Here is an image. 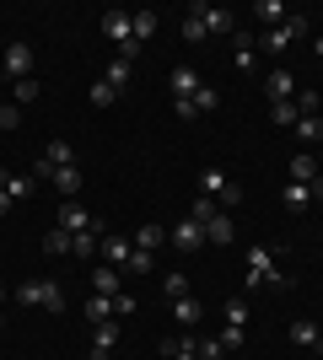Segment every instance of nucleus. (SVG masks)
<instances>
[{
    "label": "nucleus",
    "instance_id": "7c9ffc66",
    "mask_svg": "<svg viewBox=\"0 0 323 360\" xmlns=\"http://www.w3.org/2000/svg\"><path fill=\"white\" fill-rule=\"evenodd\" d=\"M129 70H135L129 60H113V65H108V75H103V81H108L113 91H124V86H129Z\"/></svg>",
    "mask_w": 323,
    "mask_h": 360
},
{
    "label": "nucleus",
    "instance_id": "1a4fd4ad",
    "mask_svg": "<svg viewBox=\"0 0 323 360\" xmlns=\"http://www.w3.org/2000/svg\"><path fill=\"white\" fill-rule=\"evenodd\" d=\"M0 70L11 75V81H27L32 75V49L27 44H6L0 49Z\"/></svg>",
    "mask_w": 323,
    "mask_h": 360
},
{
    "label": "nucleus",
    "instance_id": "a211bd4d",
    "mask_svg": "<svg viewBox=\"0 0 323 360\" xmlns=\"http://www.w3.org/2000/svg\"><path fill=\"white\" fill-rule=\"evenodd\" d=\"M312 178H323L318 156H312V150H296V156H291V183H312Z\"/></svg>",
    "mask_w": 323,
    "mask_h": 360
},
{
    "label": "nucleus",
    "instance_id": "c03bdc74",
    "mask_svg": "<svg viewBox=\"0 0 323 360\" xmlns=\"http://www.w3.org/2000/svg\"><path fill=\"white\" fill-rule=\"evenodd\" d=\"M129 269H135V274H151V253H140V248H135V258H129Z\"/></svg>",
    "mask_w": 323,
    "mask_h": 360
},
{
    "label": "nucleus",
    "instance_id": "79ce46f5",
    "mask_svg": "<svg viewBox=\"0 0 323 360\" xmlns=\"http://www.w3.org/2000/svg\"><path fill=\"white\" fill-rule=\"evenodd\" d=\"M11 91H16V103H38V81H11Z\"/></svg>",
    "mask_w": 323,
    "mask_h": 360
},
{
    "label": "nucleus",
    "instance_id": "c756f323",
    "mask_svg": "<svg viewBox=\"0 0 323 360\" xmlns=\"http://www.w3.org/2000/svg\"><path fill=\"white\" fill-rule=\"evenodd\" d=\"M44 162H54V167H70V162H76L70 140H49V146H44Z\"/></svg>",
    "mask_w": 323,
    "mask_h": 360
},
{
    "label": "nucleus",
    "instance_id": "412c9836",
    "mask_svg": "<svg viewBox=\"0 0 323 360\" xmlns=\"http://www.w3.org/2000/svg\"><path fill=\"white\" fill-rule=\"evenodd\" d=\"M49 183H54L65 199H76V188H81V167H76V162H70V167H54V178H49Z\"/></svg>",
    "mask_w": 323,
    "mask_h": 360
},
{
    "label": "nucleus",
    "instance_id": "c85d7f7f",
    "mask_svg": "<svg viewBox=\"0 0 323 360\" xmlns=\"http://www.w3.org/2000/svg\"><path fill=\"white\" fill-rule=\"evenodd\" d=\"M194 355H200V360H227L232 349L221 345V333H215V339H210V333H205V339H194Z\"/></svg>",
    "mask_w": 323,
    "mask_h": 360
},
{
    "label": "nucleus",
    "instance_id": "bb28decb",
    "mask_svg": "<svg viewBox=\"0 0 323 360\" xmlns=\"http://www.w3.org/2000/svg\"><path fill=\"white\" fill-rule=\"evenodd\" d=\"M97 242H103V226H92V231H76V237H70V253H76V258H92V253H97Z\"/></svg>",
    "mask_w": 323,
    "mask_h": 360
},
{
    "label": "nucleus",
    "instance_id": "09e8293b",
    "mask_svg": "<svg viewBox=\"0 0 323 360\" xmlns=\"http://www.w3.org/2000/svg\"><path fill=\"white\" fill-rule=\"evenodd\" d=\"M312 54H318V60H323V32H318V38H312Z\"/></svg>",
    "mask_w": 323,
    "mask_h": 360
},
{
    "label": "nucleus",
    "instance_id": "20e7f679",
    "mask_svg": "<svg viewBox=\"0 0 323 360\" xmlns=\"http://www.w3.org/2000/svg\"><path fill=\"white\" fill-rule=\"evenodd\" d=\"M103 38H113V44H119V60L135 65L140 44H135V16L129 11H103Z\"/></svg>",
    "mask_w": 323,
    "mask_h": 360
},
{
    "label": "nucleus",
    "instance_id": "2f4dec72",
    "mask_svg": "<svg viewBox=\"0 0 323 360\" xmlns=\"http://www.w3.org/2000/svg\"><path fill=\"white\" fill-rule=\"evenodd\" d=\"M44 253H49V258H65V253H70V231H60V226H54V231L44 237Z\"/></svg>",
    "mask_w": 323,
    "mask_h": 360
},
{
    "label": "nucleus",
    "instance_id": "f257e3e1",
    "mask_svg": "<svg viewBox=\"0 0 323 360\" xmlns=\"http://www.w3.org/2000/svg\"><path fill=\"white\" fill-rule=\"evenodd\" d=\"M259 285H270V290H286V285H291V274H280L275 253H270L264 242H253V248H248V290H259Z\"/></svg>",
    "mask_w": 323,
    "mask_h": 360
},
{
    "label": "nucleus",
    "instance_id": "e433bc0d",
    "mask_svg": "<svg viewBox=\"0 0 323 360\" xmlns=\"http://www.w3.org/2000/svg\"><path fill=\"white\" fill-rule=\"evenodd\" d=\"M312 113H323V97L318 91H296V119H312Z\"/></svg>",
    "mask_w": 323,
    "mask_h": 360
},
{
    "label": "nucleus",
    "instance_id": "7ed1b4c3",
    "mask_svg": "<svg viewBox=\"0 0 323 360\" xmlns=\"http://www.w3.org/2000/svg\"><path fill=\"white\" fill-rule=\"evenodd\" d=\"M308 32H312V16H296V11H291L286 22H280V27H270V32L259 38V49H270V54H286V49L302 44Z\"/></svg>",
    "mask_w": 323,
    "mask_h": 360
},
{
    "label": "nucleus",
    "instance_id": "9d476101",
    "mask_svg": "<svg viewBox=\"0 0 323 360\" xmlns=\"http://www.w3.org/2000/svg\"><path fill=\"white\" fill-rule=\"evenodd\" d=\"M97 253L113 264V269H129V258H135V242L119 237V231H103V242H97Z\"/></svg>",
    "mask_w": 323,
    "mask_h": 360
},
{
    "label": "nucleus",
    "instance_id": "dca6fc26",
    "mask_svg": "<svg viewBox=\"0 0 323 360\" xmlns=\"http://www.w3.org/2000/svg\"><path fill=\"white\" fill-rule=\"evenodd\" d=\"M194 11L205 16V32H237V16L221 11V6H194Z\"/></svg>",
    "mask_w": 323,
    "mask_h": 360
},
{
    "label": "nucleus",
    "instance_id": "864d4df0",
    "mask_svg": "<svg viewBox=\"0 0 323 360\" xmlns=\"http://www.w3.org/2000/svg\"><path fill=\"white\" fill-rule=\"evenodd\" d=\"M0 49H6V44H0Z\"/></svg>",
    "mask_w": 323,
    "mask_h": 360
},
{
    "label": "nucleus",
    "instance_id": "37998d69",
    "mask_svg": "<svg viewBox=\"0 0 323 360\" xmlns=\"http://www.w3.org/2000/svg\"><path fill=\"white\" fill-rule=\"evenodd\" d=\"M221 345H227L232 355H243V345H248V328H227V333H221Z\"/></svg>",
    "mask_w": 323,
    "mask_h": 360
},
{
    "label": "nucleus",
    "instance_id": "4c0bfd02",
    "mask_svg": "<svg viewBox=\"0 0 323 360\" xmlns=\"http://www.w3.org/2000/svg\"><path fill=\"white\" fill-rule=\"evenodd\" d=\"M184 38H189V44H205V38H210V32H205V16H200V11H189V16H184Z\"/></svg>",
    "mask_w": 323,
    "mask_h": 360
},
{
    "label": "nucleus",
    "instance_id": "3c124183",
    "mask_svg": "<svg viewBox=\"0 0 323 360\" xmlns=\"http://www.w3.org/2000/svg\"><path fill=\"white\" fill-rule=\"evenodd\" d=\"M318 349H323V328H318Z\"/></svg>",
    "mask_w": 323,
    "mask_h": 360
},
{
    "label": "nucleus",
    "instance_id": "cd10ccee",
    "mask_svg": "<svg viewBox=\"0 0 323 360\" xmlns=\"http://www.w3.org/2000/svg\"><path fill=\"white\" fill-rule=\"evenodd\" d=\"M92 290H97V296H119V269H113V264L92 269Z\"/></svg>",
    "mask_w": 323,
    "mask_h": 360
},
{
    "label": "nucleus",
    "instance_id": "603ef678",
    "mask_svg": "<svg viewBox=\"0 0 323 360\" xmlns=\"http://www.w3.org/2000/svg\"><path fill=\"white\" fill-rule=\"evenodd\" d=\"M0 328H6V317H0Z\"/></svg>",
    "mask_w": 323,
    "mask_h": 360
},
{
    "label": "nucleus",
    "instance_id": "72a5a7b5",
    "mask_svg": "<svg viewBox=\"0 0 323 360\" xmlns=\"http://www.w3.org/2000/svg\"><path fill=\"white\" fill-rule=\"evenodd\" d=\"M87 103H92V108H113V103H119V91L108 86V81H92V91H87Z\"/></svg>",
    "mask_w": 323,
    "mask_h": 360
},
{
    "label": "nucleus",
    "instance_id": "393cba45",
    "mask_svg": "<svg viewBox=\"0 0 323 360\" xmlns=\"http://www.w3.org/2000/svg\"><path fill=\"white\" fill-rule=\"evenodd\" d=\"M172 317H178L184 328H194V323H200V317H205V307H200V301H194V296H178V301H172Z\"/></svg>",
    "mask_w": 323,
    "mask_h": 360
},
{
    "label": "nucleus",
    "instance_id": "a19ab883",
    "mask_svg": "<svg viewBox=\"0 0 323 360\" xmlns=\"http://www.w3.org/2000/svg\"><path fill=\"white\" fill-rule=\"evenodd\" d=\"M215 210H221V205H215V199H210V194H200V199H194V210H189V215H194V221H200V226H205V221H210V215H215Z\"/></svg>",
    "mask_w": 323,
    "mask_h": 360
},
{
    "label": "nucleus",
    "instance_id": "4be33fe9",
    "mask_svg": "<svg viewBox=\"0 0 323 360\" xmlns=\"http://www.w3.org/2000/svg\"><path fill=\"white\" fill-rule=\"evenodd\" d=\"M0 194H11V199H32V178H22V172H6V167H0Z\"/></svg>",
    "mask_w": 323,
    "mask_h": 360
},
{
    "label": "nucleus",
    "instance_id": "5fc2aeb1",
    "mask_svg": "<svg viewBox=\"0 0 323 360\" xmlns=\"http://www.w3.org/2000/svg\"><path fill=\"white\" fill-rule=\"evenodd\" d=\"M237 360H243V355H237Z\"/></svg>",
    "mask_w": 323,
    "mask_h": 360
},
{
    "label": "nucleus",
    "instance_id": "f704fd0d",
    "mask_svg": "<svg viewBox=\"0 0 323 360\" xmlns=\"http://www.w3.org/2000/svg\"><path fill=\"white\" fill-rule=\"evenodd\" d=\"M215 108H221V91H215L210 81H205V86L194 91V113H215Z\"/></svg>",
    "mask_w": 323,
    "mask_h": 360
},
{
    "label": "nucleus",
    "instance_id": "423d86ee",
    "mask_svg": "<svg viewBox=\"0 0 323 360\" xmlns=\"http://www.w3.org/2000/svg\"><path fill=\"white\" fill-rule=\"evenodd\" d=\"M200 188L215 199V205H237V199H243V188H237V183H232L221 167H205V172H200Z\"/></svg>",
    "mask_w": 323,
    "mask_h": 360
},
{
    "label": "nucleus",
    "instance_id": "f3484780",
    "mask_svg": "<svg viewBox=\"0 0 323 360\" xmlns=\"http://www.w3.org/2000/svg\"><path fill=\"white\" fill-rule=\"evenodd\" d=\"M280 205H286L291 215H302L312 205V188H308V183H286V188H280Z\"/></svg>",
    "mask_w": 323,
    "mask_h": 360
},
{
    "label": "nucleus",
    "instance_id": "a878e982",
    "mask_svg": "<svg viewBox=\"0 0 323 360\" xmlns=\"http://www.w3.org/2000/svg\"><path fill=\"white\" fill-rule=\"evenodd\" d=\"M291 345H296V349H318V323L296 317V323H291Z\"/></svg>",
    "mask_w": 323,
    "mask_h": 360
},
{
    "label": "nucleus",
    "instance_id": "39448f33",
    "mask_svg": "<svg viewBox=\"0 0 323 360\" xmlns=\"http://www.w3.org/2000/svg\"><path fill=\"white\" fill-rule=\"evenodd\" d=\"M22 307H44V312H65V290L60 280H27V285H16L11 290Z\"/></svg>",
    "mask_w": 323,
    "mask_h": 360
},
{
    "label": "nucleus",
    "instance_id": "6ab92c4d",
    "mask_svg": "<svg viewBox=\"0 0 323 360\" xmlns=\"http://www.w3.org/2000/svg\"><path fill=\"white\" fill-rule=\"evenodd\" d=\"M81 312L92 317V323H113V317H119V307H113V296H97V290H92V296H87V307H81Z\"/></svg>",
    "mask_w": 323,
    "mask_h": 360
},
{
    "label": "nucleus",
    "instance_id": "5701e85b",
    "mask_svg": "<svg viewBox=\"0 0 323 360\" xmlns=\"http://www.w3.org/2000/svg\"><path fill=\"white\" fill-rule=\"evenodd\" d=\"M291 129H296V140H302V146H323V113H312V119H296Z\"/></svg>",
    "mask_w": 323,
    "mask_h": 360
},
{
    "label": "nucleus",
    "instance_id": "f8f14e48",
    "mask_svg": "<svg viewBox=\"0 0 323 360\" xmlns=\"http://www.w3.org/2000/svg\"><path fill=\"white\" fill-rule=\"evenodd\" d=\"M205 242H215V248H232V242H237V226H232L227 210H215L210 221H205Z\"/></svg>",
    "mask_w": 323,
    "mask_h": 360
},
{
    "label": "nucleus",
    "instance_id": "a18cd8bd",
    "mask_svg": "<svg viewBox=\"0 0 323 360\" xmlns=\"http://www.w3.org/2000/svg\"><path fill=\"white\" fill-rule=\"evenodd\" d=\"M16 124H22V113H16V108H0V129H16Z\"/></svg>",
    "mask_w": 323,
    "mask_h": 360
},
{
    "label": "nucleus",
    "instance_id": "2eb2a0df",
    "mask_svg": "<svg viewBox=\"0 0 323 360\" xmlns=\"http://www.w3.org/2000/svg\"><path fill=\"white\" fill-rule=\"evenodd\" d=\"M248 16H253V22H264V32H270V27H280L291 11H286L280 0H253V6H248Z\"/></svg>",
    "mask_w": 323,
    "mask_h": 360
},
{
    "label": "nucleus",
    "instance_id": "de8ad7c7",
    "mask_svg": "<svg viewBox=\"0 0 323 360\" xmlns=\"http://www.w3.org/2000/svg\"><path fill=\"white\" fill-rule=\"evenodd\" d=\"M308 188H312V199H323V178H312V183H308Z\"/></svg>",
    "mask_w": 323,
    "mask_h": 360
},
{
    "label": "nucleus",
    "instance_id": "c9c22d12",
    "mask_svg": "<svg viewBox=\"0 0 323 360\" xmlns=\"http://www.w3.org/2000/svg\"><path fill=\"white\" fill-rule=\"evenodd\" d=\"M270 124H275V129H291L296 124V103H270Z\"/></svg>",
    "mask_w": 323,
    "mask_h": 360
},
{
    "label": "nucleus",
    "instance_id": "4468645a",
    "mask_svg": "<svg viewBox=\"0 0 323 360\" xmlns=\"http://www.w3.org/2000/svg\"><path fill=\"white\" fill-rule=\"evenodd\" d=\"M92 226H97V221L81 210L76 199H65V205H60V231H70V237H76V231H92Z\"/></svg>",
    "mask_w": 323,
    "mask_h": 360
},
{
    "label": "nucleus",
    "instance_id": "473e14b6",
    "mask_svg": "<svg viewBox=\"0 0 323 360\" xmlns=\"http://www.w3.org/2000/svg\"><path fill=\"white\" fill-rule=\"evenodd\" d=\"M221 317H227V328H248V301H243V296H232Z\"/></svg>",
    "mask_w": 323,
    "mask_h": 360
},
{
    "label": "nucleus",
    "instance_id": "ddd939ff",
    "mask_svg": "<svg viewBox=\"0 0 323 360\" xmlns=\"http://www.w3.org/2000/svg\"><path fill=\"white\" fill-rule=\"evenodd\" d=\"M264 91H270V103H291L296 97V75L291 70H270L264 75Z\"/></svg>",
    "mask_w": 323,
    "mask_h": 360
},
{
    "label": "nucleus",
    "instance_id": "9b49d317",
    "mask_svg": "<svg viewBox=\"0 0 323 360\" xmlns=\"http://www.w3.org/2000/svg\"><path fill=\"white\" fill-rule=\"evenodd\" d=\"M113 349H119V323H97V333H92V349H87V360H113Z\"/></svg>",
    "mask_w": 323,
    "mask_h": 360
},
{
    "label": "nucleus",
    "instance_id": "b1692460",
    "mask_svg": "<svg viewBox=\"0 0 323 360\" xmlns=\"http://www.w3.org/2000/svg\"><path fill=\"white\" fill-rule=\"evenodd\" d=\"M140 248V253H156V248H162V242H167V231H162V226H135V237H129Z\"/></svg>",
    "mask_w": 323,
    "mask_h": 360
},
{
    "label": "nucleus",
    "instance_id": "ea45409f",
    "mask_svg": "<svg viewBox=\"0 0 323 360\" xmlns=\"http://www.w3.org/2000/svg\"><path fill=\"white\" fill-rule=\"evenodd\" d=\"M162 290H167L172 301H178V296H194V290H189V274H162Z\"/></svg>",
    "mask_w": 323,
    "mask_h": 360
},
{
    "label": "nucleus",
    "instance_id": "58836bf2",
    "mask_svg": "<svg viewBox=\"0 0 323 360\" xmlns=\"http://www.w3.org/2000/svg\"><path fill=\"white\" fill-rule=\"evenodd\" d=\"M129 16H135V44H146L156 32V11H129Z\"/></svg>",
    "mask_w": 323,
    "mask_h": 360
},
{
    "label": "nucleus",
    "instance_id": "8fccbe9b",
    "mask_svg": "<svg viewBox=\"0 0 323 360\" xmlns=\"http://www.w3.org/2000/svg\"><path fill=\"white\" fill-rule=\"evenodd\" d=\"M6 296H11V290H6V285H0V301H6Z\"/></svg>",
    "mask_w": 323,
    "mask_h": 360
},
{
    "label": "nucleus",
    "instance_id": "f03ea898",
    "mask_svg": "<svg viewBox=\"0 0 323 360\" xmlns=\"http://www.w3.org/2000/svg\"><path fill=\"white\" fill-rule=\"evenodd\" d=\"M172 113H178V119H200V113H194V91L205 86L200 81V70H194V65H172Z\"/></svg>",
    "mask_w": 323,
    "mask_h": 360
},
{
    "label": "nucleus",
    "instance_id": "49530a36",
    "mask_svg": "<svg viewBox=\"0 0 323 360\" xmlns=\"http://www.w3.org/2000/svg\"><path fill=\"white\" fill-rule=\"evenodd\" d=\"M11 205H16V199H11V194H0V215H11Z\"/></svg>",
    "mask_w": 323,
    "mask_h": 360
},
{
    "label": "nucleus",
    "instance_id": "aec40b11",
    "mask_svg": "<svg viewBox=\"0 0 323 360\" xmlns=\"http://www.w3.org/2000/svg\"><path fill=\"white\" fill-rule=\"evenodd\" d=\"M156 349H162V360H200L194 355V339H178V333H167Z\"/></svg>",
    "mask_w": 323,
    "mask_h": 360
},
{
    "label": "nucleus",
    "instance_id": "0eeeda50",
    "mask_svg": "<svg viewBox=\"0 0 323 360\" xmlns=\"http://www.w3.org/2000/svg\"><path fill=\"white\" fill-rule=\"evenodd\" d=\"M167 242L178 248V253H200L205 248V226L194 221V215H184L178 226H167Z\"/></svg>",
    "mask_w": 323,
    "mask_h": 360
},
{
    "label": "nucleus",
    "instance_id": "6e6552de",
    "mask_svg": "<svg viewBox=\"0 0 323 360\" xmlns=\"http://www.w3.org/2000/svg\"><path fill=\"white\" fill-rule=\"evenodd\" d=\"M232 70H237V75H253V70H259V44H253L243 27L232 32Z\"/></svg>",
    "mask_w": 323,
    "mask_h": 360
}]
</instances>
